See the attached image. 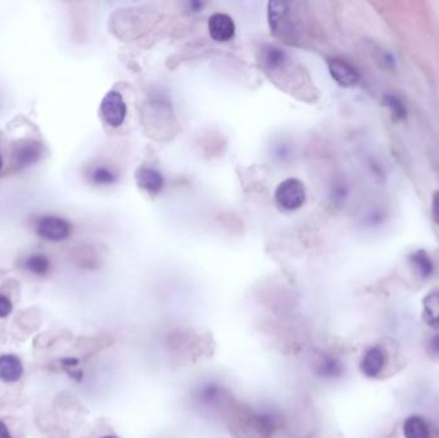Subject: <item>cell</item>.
Segmentation results:
<instances>
[{"mask_svg":"<svg viewBox=\"0 0 439 438\" xmlns=\"http://www.w3.org/2000/svg\"><path fill=\"white\" fill-rule=\"evenodd\" d=\"M270 30L278 39L292 43L296 39V18L292 12V4L282 1L268 3Z\"/></svg>","mask_w":439,"mask_h":438,"instance_id":"6da1fadb","label":"cell"},{"mask_svg":"<svg viewBox=\"0 0 439 438\" xmlns=\"http://www.w3.org/2000/svg\"><path fill=\"white\" fill-rule=\"evenodd\" d=\"M306 187L296 178H288L275 189V202L284 211L299 210L306 202Z\"/></svg>","mask_w":439,"mask_h":438,"instance_id":"7a4b0ae2","label":"cell"},{"mask_svg":"<svg viewBox=\"0 0 439 438\" xmlns=\"http://www.w3.org/2000/svg\"><path fill=\"white\" fill-rule=\"evenodd\" d=\"M101 115L103 121L110 127H120L125 122L127 107L121 93L110 90L104 95L101 103Z\"/></svg>","mask_w":439,"mask_h":438,"instance_id":"3957f363","label":"cell"},{"mask_svg":"<svg viewBox=\"0 0 439 438\" xmlns=\"http://www.w3.org/2000/svg\"><path fill=\"white\" fill-rule=\"evenodd\" d=\"M38 234L50 242H61L71 234V224L58 216H45L38 224Z\"/></svg>","mask_w":439,"mask_h":438,"instance_id":"277c9868","label":"cell"},{"mask_svg":"<svg viewBox=\"0 0 439 438\" xmlns=\"http://www.w3.org/2000/svg\"><path fill=\"white\" fill-rule=\"evenodd\" d=\"M330 75L338 85L353 87L360 83V73L352 64L340 58H331L328 61Z\"/></svg>","mask_w":439,"mask_h":438,"instance_id":"5b68a950","label":"cell"},{"mask_svg":"<svg viewBox=\"0 0 439 438\" xmlns=\"http://www.w3.org/2000/svg\"><path fill=\"white\" fill-rule=\"evenodd\" d=\"M208 32L215 41L228 43L236 35V24L231 17L217 12L208 18Z\"/></svg>","mask_w":439,"mask_h":438,"instance_id":"8992f818","label":"cell"},{"mask_svg":"<svg viewBox=\"0 0 439 438\" xmlns=\"http://www.w3.org/2000/svg\"><path fill=\"white\" fill-rule=\"evenodd\" d=\"M135 181L139 188L152 196H157L165 187V178L152 166H141L135 172Z\"/></svg>","mask_w":439,"mask_h":438,"instance_id":"52a82bcc","label":"cell"},{"mask_svg":"<svg viewBox=\"0 0 439 438\" xmlns=\"http://www.w3.org/2000/svg\"><path fill=\"white\" fill-rule=\"evenodd\" d=\"M385 367V353L380 347L369 348L362 360L360 368L362 374L368 378H377L382 374Z\"/></svg>","mask_w":439,"mask_h":438,"instance_id":"ba28073f","label":"cell"},{"mask_svg":"<svg viewBox=\"0 0 439 438\" xmlns=\"http://www.w3.org/2000/svg\"><path fill=\"white\" fill-rule=\"evenodd\" d=\"M290 55L285 49L276 45H265L261 50V64L267 73H274L288 62Z\"/></svg>","mask_w":439,"mask_h":438,"instance_id":"9c48e42d","label":"cell"},{"mask_svg":"<svg viewBox=\"0 0 439 438\" xmlns=\"http://www.w3.org/2000/svg\"><path fill=\"white\" fill-rule=\"evenodd\" d=\"M24 376V365L21 359L16 355H1L0 356V381L4 383H15Z\"/></svg>","mask_w":439,"mask_h":438,"instance_id":"30bf717a","label":"cell"},{"mask_svg":"<svg viewBox=\"0 0 439 438\" xmlns=\"http://www.w3.org/2000/svg\"><path fill=\"white\" fill-rule=\"evenodd\" d=\"M405 438H431L429 424L419 415H411L403 424Z\"/></svg>","mask_w":439,"mask_h":438,"instance_id":"8fae6325","label":"cell"},{"mask_svg":"<svg viewBox=\"0 0 439 438\" xmlns=\"http://www.w3.org/2000/svg\"><path fill=\"white\" fill-rule=\"evenodd\" d=\"M423 318L429 327L439 329V292H431L424 298Z\"/></svg>","mask_w":439,"mask_h":438,"instance_id":"7c38bea8","label":"cell"},{"mask_svg":"<svg viewBox=\"0 0 439 438\" xmlns=\"http://www.w3.org/2000/svg\"><path fill=\"white\" fill-rule=\"evenodd\" d=\"M410 262L416 273L422 278H429L433 274V262L429 255L423 250H416L410 256Z\"/></svg>","mask_w":439,"mask_h":438,"instance_id":"4fadbf2b","label":"cell"},{"mask_svg":"<svg viewBox=\"0 0 439 438\" xmlns=\"http://www.w3.org/2000/svg\"><path fill=\"white\" fill-rule=\"evenodd\" d=\"M40 146L38 143H27L21 146L17 150V164L21 167L35 164L40 158Z\"/></svg>","mask_w":439,"mask_h":438,"instance_id":"5bb4252c","label":"cell"},{"mask_svg":"<svg viewBox=\"0 0 439 438\" xmlns=\"http://www.w3.org/2000/svg\"><path fill=\"white\" fill-rule=\"evenodd\" d=\"M90 179L95 185H112L118 179L117 172L108 166H96L90 172Z\"/></svg>","mask_w":439,"mask_h":438,"instance_id":"9a60e30c","label":"cell"},{"mask_svg":"<svg viewBox=\"0 0 439 438\" xmlns=\"http://www.w3.org/2000/svg\"><path fill=\"white\" fill-rule=\"evenodd\" d=\"M24 269L35 275H47L50 270V261L44 255H31L24 261Z\"/></svg>","mask_w":439,"mask_h":438,"instance_id":"2e32d148","label":"cell"},{"mask_svg":"<svg viewBox=\"0 0 439 438\" xmlns=\"http://www.w3.org/2000/svg\"><path fill=\"white\" fill-rule=\"evenodd\" d=\"M383 104L391 112V116L397 121H401L408 116V110L398 97L393 94H387L383 99Z\"/></svg>","mask_w":439,"mask_h":438,"instance_id":"e0dca14e","label":"cell"},{"mask_svg":"<svg viewBox=\"0 0 439 438\" xmlns=\"http://www.w3.org/2000/svg\"><path fill=\"white\" fill-rule=\"evenodd\" d=\"M342 364L336 359L328 358L322 361L319 367V373L320 376H326V378H334V376H340L342 374Z\"/></svg>","mask_w":439,"mask_h":438,"instance_id":"ac0fdd59","label":"cell"},{"mask_svg":"<svg viewBox=\"0 0 439 438\" xmlns=\"http://www.w3.org/2000/svg\"><path fill=\"white\" fill-rule=\"evenodd\" d=\"M12 313V302L7 296L0 295V318H7Z\"/></svg>","mask_w":439,"mask_h":438,"instance_id":"d6986e66","label":"cell"},{"mask_svg":"<svg viewBox=\"0 0 439 438\" xmlns=\"http://www.w3.org/2000/svg\"><path fill=\"white\" fill-rule=\"evenodd\" d=\"M431 216L434 222L439 225V190L434 192L431 198Z\"/></svg>","mask_w":439,"mask_h":438,"instance_id":"ffe728a7","label":"cell"},{"mask_svg":"<svg viewBox=\"0 0 439 438\" xmlns=\"http://www.w3.org/2000/svg\"><path fill=\"white\" fill-rule=\"evenodd\" d=\"M429 347H431V353H436V355H438L439 356V334L431 337Z\"/></svg>","mask_w":439,"mask_h":438,"instance_id":"44dd1931","label":"cell"},{"mask_svg":"<svg viewBox=\"0 0 439 438\" xmlns=\"http://www.w3.org/2000/svg\"><path fill=\"white\" fill-rule=\"evenodd\" d=\"M0 438H12L8 427L3 422H0Z\"/></svg>","mask_w":439,"mask_h":438,"instance_id":"7402d4cb","label":"cell"},{"mask_svg":"<svg viewBox=\"0 0 439 438\" xmlns=\"http://www.w3.org/2000/svg\"><path fill=\"white\" fill-rule=\"evenodd\" d=\"M1 167H3V158L0 156V170H1Z\"/></svg>","mask_w":439,"mask_h":438,"instance_id":"603a6c76","label":"cell"},{"mask_svg":"<svg viewBox=\"0 0 439 438\" xmlns=\"http://www.w3.org/2000/svg\"><path fill=\"white\" fill-rule=\"evenodd\" d=\"M102 438H117V437H115V436H106V437H102Z\"/></svg>","mask_w":439,"mask_h":438,"instance_id":"cb8c5ba5","label":"cell"}]
</instances>
